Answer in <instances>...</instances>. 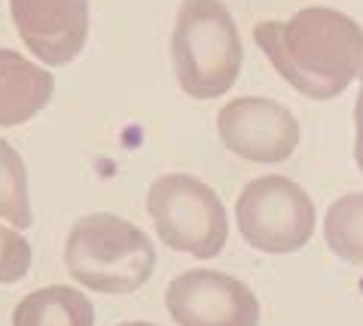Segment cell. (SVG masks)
<instances>
[{"label":"cell","mask_w":363,"mask_h":326,"mask_svg":"<svg viewBox=\"0 0 363 326\" xmlns=\"http://www.w3.org/2000/svg\"><path fill=\"white\" fill-rule=\"evenodd\" d=\"M254 40L299 95L330 101L363 77V28L330 6H306L287 22H259Z\"/></svg>","instance_id":"1"},{"label":"cell","mask_w":363,"mask_h":326,"mask_svg":"<svg viewBox=\"0 0 363 326\" xmlns=\"http://www.w3.org/2000/svg\"><path fill=\"white\" fill-rule=\"evenodd\" d=\"M241 34L223 0H184L171 34V61L180 89L196 101L220 98L241 74Z\"/></svg>","instance_id":"2"},{"label":"cell","mask_w":363,"mask_h":326,"mask_svg":"<svg viewBox=\"0 0 363 326\" xmlns=\"http://www.w3.org/2000/svg\"><path fill=\"white\" fill-rule=\"evenodd\" d=\"M65 269L95 293H135L156 269V250L135 223L116 213H86L70 226Z\"/></svg>","instance_id":"3"},{"label":"cell","mask_w":363,"mask_h":326,"mask_svg":"<svg viewBox=\"0 0 363 326\" xmlns=\"http://www.w3.org/2000/svg\"><path fill=\"white\" fill-rule=\"evenodd\" d=\"M147 213L171 250L214 259L226 247L229 220L217 192L193 174H162L147 189Z\"/></svg>","instance_id":"4"},{"label":"cell","mask_w":363,"mask_h":326,"mask_svg":"<svg viewBox=\"0 0 363 326\" xmlns=\"http://www.w3.org/2000/svg\"><path fill=\"white\" fill-rule=\"evenodd\" d=\"M238 232L259 253H296L315 235V201L281 174L250 180L235 201Z\"/></svg>","instance_id":"5"},{"label":"cell","mask_w":363,"mask_h":326,"mask_svg":"<svg viewBox=\"0 0 363 326\" xmlns=\"http://www.w3.org/2000/svg\"><path fill=\"white\" fill-rule=\"evenodd\" d=\"M165 308L177 326H259V299L245 281L193 269L165 290Z\"/></svg>","instance_id":"6"},{"label":"cell","mask_w":363,"mask_h":326,"mask_svg":"<svg viewBox=\"0 0 363 326\" xmlns=\"http://www.w3.org/2000/svg\"><path fill=\"white\" fill-rule=\"evenodd\" d=\"M220 140L238 159L257 165L287 162L299 147V122L272 98H235L217 116Z\"/></svg>","instance_id":"7"},{"label":"cell","mask_w":363,"mask_h":326,"mask_svg":"<svg viewBox=\"0 0 363 326\" xmlns=\"http://www.w3.org/2000/svg\"><path fill=\"white\" fill-rule=\"evenodd\" d=\"M89 4L92 0H9V13L28 52L46 67H62L89 40Z\"/></svg>","instance_id":"8"},{"label":"cell","mask_w":363,"mask_h":326,"mask_svg":"<svg viewBox=\"0 0 363 326\" xmlns=\"http://www.w3.org/2000/svg\"><path fill=\"white\" fill-rule=\"evenodd\" d=\"M55 91V77L46 67L22 58L13 49H0V128L25 125L34 119Z\"/></svg>","instance_id":"9"},{"label":"cell","mask_w":363,"mask_h":326,"mask_svg":"<svg viewBox=\"0 0 363 326\" xmlns=\"http://www.w3.org/2000/svg\"><path fill=\"white\" fill-rule=\"evenodd\" d=\"M13 326H95V308L79 290L52 283L16 305Z\"/></svg>","instance_id":"10"},{"label":"cell","mask_w":363,"mask_h":326,"mask_svg":"<svg viewBox=\"0 0 363 326\" xmlns=\"http://www.w3.org/2000/svg\"><path fill=\"white\" fill-rule=\"evenodd\" d=\"M324 238L342 262L363 266V192H348L333 201L324 217Z\"/></svg>","instance_id":"11"},{"label":"cell","mask_w":363,"mask_h":326,"mask_svg":"<svg viewBox=\"0 0 363 326\" xmlns=\"http://www.w3.org/2000/svg\"><path fill=\"white\" fill-rule=\"evenodd\" d=\"M0 217L16 229L31 226V198H28L25 159L9 140L0 137Z\"/></svg>","instance_id":"12"},{"label":"cell","mask_w":363,"mask_h":326,"mask_svg":"<svg viewBox=\"0 0 363 326\" xmlns=\"http://www.w3.org/2000/svg\"><path fill=\"white\" fill-rule=\"evenodd\" d=\"M31 269V244L22 238V232L0 226V283L22 281Z\"/></svg>","instance_id":"13"},{"label":"cell","mask_w":363,"mask_h":326,"mask_svg":"<svg viewBox=\"0 0 363 326\" xmlns=\"http://www.w3.org/2000/svg\"><path fill=\"white\" fill-rule=\"evenodd\" d=\"M354 162L363 174V77H360V91L354 104Z\"/></svg>","instance_id":"14"},{"label":"cell","mask_w":363,"mask_h":326,"mask_svg":"<svg viewBox=\"0 0 363 326\" xmlns=\"http://www.w3.org/2000/svg\"><path fill=\"white\" fill-rule=\"evenodd\" d=\"M119 326H156V323H144V320H132V323H119Z\"/></svg>","instance_id":"15"}]
</instances>
